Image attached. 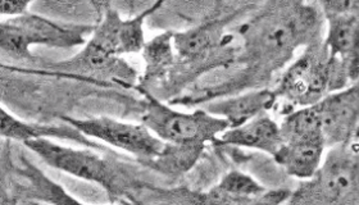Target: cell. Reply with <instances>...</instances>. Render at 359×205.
<instances>
[{"mask_svg": "<svg viewBox=\"0 0 359 205\" xmlns=\"http://www.w3.org/2000/svg\"><path fill=\"white\" fill-rule=\"evenodd\" d=\"M276 106L275 92L267 87H261L212 100L202 108L224 120L231 129L252 121L261 114L269 113Z\"/></svg>", "mask_w": 359, "mask_h": 205, "instance_id": "9c48e42d", "label": "cell"}, {"mask_svg": "<svg viewBox=\"0 0 359 205\" xmlns=\"http://www.w3.org/2000/svg\"><path fill=\"white\" fill-rule=\"evenodd\" d=\"M32 1L23 0H1L0 1V15L3 18H15L30 12Z\"/></svg>", "mask_w": 359, "mask_h": 205, "instance_id": "2e32d148", "label": "cell"}, {"mask_svg": "<svg viewBox=\"0 0 359 205\" xmlns=\"http://www.w3.org/2000/svg\"><path fill=\"white\" fill-rule=\"evenodd\" d=\"M133 89L144 100L142 125L165 144H216L224 131L230 129L227 122L204 108L181 112L137 85Z\"/></svg>", "mask_w": 359, "mask_h": 205, "instance_id": "5b68a950", "label": "cell"}, {"mask_svg": "<svg viewBox=\"0 0 359 205\" xmlns=\"http://www.w3.org/2000/svg\"><path fill=\"white\" fill-rule=\"evenodd\" d=\"M327 146L325 136L298 139L284 143L273 160L287 175L298 180H312L326 160Z\"/></svg>", "mask_w": 359, "mask_h": 205, "instance_id": "8fae6325", "label": "cell"}, {"mask_svg": "<svg viewBox=\"0 0 359 205\" xmlns=\"http://www.w3.org/2000/svg\"><path fill=\"white\" fill-rule=\"evenodd\" d=\"M0 123H1V137L9 141H18L26 144L34 140H53V141H68L81 148H89L97 152H107L104 145L97 144V141L90 140L83 135L74 126L62 122L60 125H46L20 120L12 112L7 111L6 106H1L0 111Z\"/></svg>", "mask_w": 359, "mask_h": 205, "instance_id": "ba28073f", "label": "cell"}, {"mask_svg": "<svg viewBox=\"0 0 359 205\" xmlns=\"http://www.w3.org/2000/svg\"><path fill=\"white\" fill-rule=\"evenodd\" d=\"M13 172L23 181V185L15 186L13 190L20 199H29L34 205H89L71 195L62 185L25 157L13 166Z\"/></svg>", "mask_w": 359, "mask_h": 205, "instance_id": "30bf717a", "label": "cell"}, {"mask_svg": "<svg viewBox=\"0 0 359 205\" xmlns=\"http://www.w3.org/2000/svg\"><path fill=\"white\" fill-rule=\"evenodd\" d=\"M217 144L258 150L273 158L284 140L280 123L269 113H264L241 126L226 129L218 139Z\"/></svg>", "mask_w": 359, "mask_h": 205, "instance_id": "7c38bea8", "label": "cell"}, {"mask_svg": "<svg viewBox=\"0 0 359 205\" xmlns=\"http://www.w3.org/2000/svg\"><path fill=\"white\" fill-rule=\"evenodd\" d=\"M323 20L321 9L304 3H269L261 12L239 29L243 46L238 49L235 63H243L245 69L240 75L241 84L261 89L262 81H269L275 71L289 64L300 46L307 48L320 41ZM226 86L221 98L226 97L235 85ZM241 87V85H240Z\"/></svg>", "mask_w": 359, "mask_h": 205, "instance_id": "6da1fadb", "label": "cell"}, {"mask_svg": "<svg viewBox=\"0 0 359 205\" xmlns=\"http://www.w3.org/2000/svg\"><path fill=\"white\" fill-rule=\"evenodd\" d=\"M60 121L74 126L97 144L102 143L104 146L108 145L128 153L139 163L156 158L165 146V143L153 135L142 123L121 121L105 115L89 118L62 115Z\"/></svg>", "mask_w": 359, "mask_h": 205, "instance_id": "52a82bcc", "label": "cell"}, {"mask_svg": "<svg viewBox=\"0 0 359 205\" xmlns=\"http://www.w3.org/2000/svg\"><path fill=\"white\" fill-rule=\"evenodd\" d=\"M213 189L235 198H257L269 191L255 177L240 171L227 172Z\"/></svg>", "mask_w": 359, "mask_h": 205, "instance_id": "9a60e30c", "label": "cell"}, {"mask_svg": "<svg viewBox=\"0 0 359 205\" xmlns=\"http://www.w3.org/2000/svg\"><path fill=\"white\" fill-rule=\"evenodd\" d=\"M173 32L175 31H165L147 41L142 52L145 69L136 85L151 94L161 92L176 66L177 55L173 45Z\"/></svg>", "mask_w": 359, "mask_h": 205, "instance_id": "4fadbf2b", "label": "cell"}, {"mask_svg": "<svg viewBox=\"0 0 359 205\" xmlns=\"http://www.w3.org/2000/svg\"><path fill=\"white\" fill-rule=\"evenodd\" d=\"M20 197L13 189L7 188V185L1 183V205H18Z\"/></svg>", "mask_w": 359, "mask_h": 205, "instance_id": "e0dca14e", "label": "cell"}, {"mask_svg": "<svg viewBox=\"0 0 359 205\" xmlns=\"http://www.w3.org/2000/svg\"><path fill=\"white\" fill-rule=\"evenodd\" d=\"M46 166L88 183H95L112 202L128 204L142 183L123 163L103 157L89 148H74L53 140H34L23 144Z\"/></svg>", "mask_w": 359, "mask_h": 205, "instance_id": "7a4b0ae2", "label": "cell"}, {"mask_svg": "<svg viewBox=\"0 0 359 205\" xmlns=\"http://www.w3.org/2000/svg\"><path fill=\"white\" fill-rule=\"evenodd\" d=\"M345 85L337 75L329 54L320 41L308 45L292 62L273 89L277 104L284 101L286 113L292 109L316 106L331 94L343 92ZM285 113V114H286Z\"/></svg>", "mask_w": 359, "mask_h": 205, "instance_id": "3957f363", "label": "cell"}, {"mask_svg": "<svg viewBox=\"0 0 359 205\" xmlns=\"http://www.w3.org/2000/svg\"><path fill=\"white\" fill-rule=\"evenodd\" d=\"M205 145L165 144L156 158L140 163L159 175L177 177L187 174L202 158Z\"/></svg>", "mask_w": 359, "mask_h": 205, "instance_id": "5bb4252c", "label": "cell"}, {"mask_svg": "<svg viewBox=\"0 0 359 205\" xmlns=\"http://www.w3.org/2000/svg\"><path fill=\"white\" fill-rule=\"evenodd\" d=\"M327 23L322 44L345 87L359 78V1L318 3Z\"/></svg>", "mask_w": 359, "mask_h": 205, "instance_id": "8992f818", "label": "cell"}, {"mask_svg": "<svg viewBox=\"0 0 359 205\" xmlns=\"http://www.w3.org/2000/svg\"><path fill=\"white\" fill-rule=\"evenodd\" d=\"M95 23L62 22L46 15L29 12L0 22V49L15 59H31L32 46L72 49L83 46Z\"/></svg>", "mask_w": 359, "mask_h": 205, "instance_id": "277c9868", "label": "cell"}]
</instances>
